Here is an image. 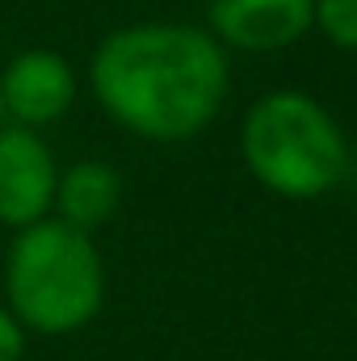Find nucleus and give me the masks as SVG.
<instances>
[{"instance_id": "1", "label": "nucleus", "mask_w": 357, "mask_h": 361, "mask_svg": "<svg viewBox=\"0 0 357 361\" xmlns=\"http://www.w3.org/2000/svg\"><path fill=\"white\" fill-rule=\"evenodd\" d=\"M89 76L118 126L152 143H185L219 118L231 68L214 34L181 21H143L97 47Z\"/></svg>"}, {"instance_id": "2", "label": "nucleus", "mask_w": 357, "mask_h": 361, "mask_svg": "<svg viewBox=\"0 0 357 361\" xmlns=\"http://www.w3.org/2000/svg\"><path fill=\"white\" fill-rule=\"evenodd\" d=\"M240 156L253 180L286 202H315L332 193L349 169L341 122L303 89H273L253 101L240 126Z\"/></svg>"}, {"instance_id": "3", "label": "nucleus", "mask_w": 357, "mask_h": 361, "mask_svg": "<svg viewBox=\"0 0 357 361\" xmlns=\"http://www.w3.org/2000/svg\"><path fill=\"white\" fill-rule=\"evenodd\" d=\"M4 294L21 328L42 336L85 328L105 302V265L89 231L59 219L21 227L4 261Z\"/></svg>"}, {"instance_id": "4", "label": "nucleus", "mask_w": 357, "mask_h": 361, "mask_svg": "<svg viewBox=\"0 0 357 361\" xmlns=\"http://www.w3.org/2000/svg\"><path fill=\"white\" fill-rule=\"evenodd\" d=\"M55 156L30 126H0V223H42L55 202Z\"/></svg>"}, {"instance_id": "5", "label": "nucleus", "mask_w": 357, "mask_h": 361, "mask_svg": "<svg viewBox=\"0 0 357 361\" xmlns=\"http://www.w3.org/2000/svg\"><path fill=\"white\" fill-rule=\"evenodd\" d=\"M0 97L4 118H13L17 126H47L76 101V72L55 51H25L4 68Z\"/></svg>"}, {"instance_id": "6", "label": "nucleus", "mask_w": 357, "mask_h": 361, "mask_svg": "<svg viewBox=\"0 0 357 361\" xmlns=\"http://www.w3.org/2000/svg\"><path fill=\"white\" fill-rule=\"evenodd\" d=\"M210 30L219 47L282 51L311 34V0H210Z\"/></svg>"}, {"instance_id": "7", "label": "nucleus", "mask_w": 357, "mask_h": 361, "mask_svg": "<svg viewBox=\"0 0 357 361\" xmlns=\"http://www.w3.org/2000/svg\"><path fill=\"white\" fill-rule=\"evenodd\" d=\"M118 202H122V180L101 160H80L55 180L59 223H68L76 231H92V227L109 223Z\"/></svg>"}, {"instance_id": "8", "label": "nucleus", "mask_w": 357, "mask_h": 361, "mask_svg": "<svg viewBox=\"0 0 357 361\" xmlns=\"http://www.w3.org/2000/svg\"><path fill=\"white\" fill-rule=\"evenodd\" d=\"M311 30L341 51H357V0H311Z\"/></svg>"}, {"instance_id": "9", "label": "nucleus", "mask_w": 357, "mask_h": 361, "mask_svg": "<svg viewBox=\"0 0 357 361\" xmlns=\"http://www.w3.org/2000/svg\"><path fill=\"white\" fill-rule=\"evenodd\" d=\"M25 353V328L13 319L8 307H0V361H21Z\"/></svg>"}, {"instance_id": "10", "label": "nucleus", "mask_w": 357, "mask_h": 361, "mask_svg": "<svg viewBox=\"0 0 357 361\" xmlns=\"http://www.w3.org/2000/svg\"><path fill=\"white\" fill-rule=\"evenodd\" d=\"M0 126H4V97H0Z\"/></svg>"}, {"instance_id": "11", "label": "nucleus", "mask_w": 357, "mask_h": 361, "mask_svg": "<svg viewBox=\"0 0 357 361\" xmlns=\"http://www.w3.org/2000/svg\"><path fill=\"white\" fill-rule=\"evenodd\" d=\"M353 324H357V298H353Z\"/></svg>"}]
</instances>
